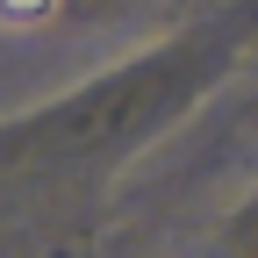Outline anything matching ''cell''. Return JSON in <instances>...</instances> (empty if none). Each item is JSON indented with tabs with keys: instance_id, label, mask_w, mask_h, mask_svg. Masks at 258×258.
Masks as SVG:
<instances>
[{
	"instance_id": "6da1fadb",
	"label": "cell",
	"mask_w": 258,
	"mask_h": 258,
	"mask_svg": "<svg viewBox=\"0 0 258 258\" xmlns=\"http://www.w3.org/2000/svg\"><path fill=\"white\" fill-rule=\"evenodd\" d=\"M57 0H0V22H43Z\"/></svg>"
}]
</instances>
